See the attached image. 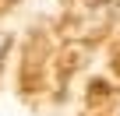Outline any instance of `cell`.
<instances>
[{"mask_svg":"<svg viewBox=\"0 0 120 116\" xmlns=\"http://www.w3.org/2000/svg\"><path fill=\"white\" fill-rule=\"evenodd\" d=\"M4 46H7V39H4V35H0V53H4Z\"/></svg>","mask_w":120,"mask_h":116,"instance_id":"6da1fadb","label":"cell"}]
</instances>
